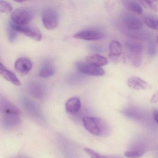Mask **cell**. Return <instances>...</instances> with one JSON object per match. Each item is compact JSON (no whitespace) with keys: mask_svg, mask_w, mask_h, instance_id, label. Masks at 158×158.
<instances>
[{"mask_svg":"<svg viewBox=\"0 0 158 158\" xmlns=\"http://www.w3.org/2000/svg\"><path fill=\"white\" fill-rule=\"evenodd\" d=\"M104 34L102 31L96 29H87L76 33L74 38L85 40H97L104 37Z\"/></svg>","mask_w":158,"mask_h":158,"instance_id":"obj_7","label":"cell"},{"mask_svg":"<svg viewBox=\"0 0 158 158\" xmlns=\"http://www.w3.org/2000/svg\"><path fill=\"white\" fill-rule=\"evenodd\" d=\"M33 64L31 61L27 58L21 57L16 60L15 63V69L21 75H27L31 71Z\"/></svg>","mask_w":158,"mask_h":158,"instance_id":"obj_8","label":"cell"},{"mask_svg":"<svg viewBox=\"0 0 158 158\" xmlns=\"http://www.w3.org/2000/svg\"><path fill=\"white\" fill-rule=\"evenodd\" d=\"M146 151L147 146L145 143H138L125 152V155L129 158H139L144 155Z\"/></svg>","mask_w":158,"mask_h":158,"instance_id":"obj_10","label":"cell"},{"mask_svg":"<svg viewBox=\"0 0 158 158\" xmlns=\"http://www.w3.org/2000/svg\"><path fill=\"white\" fill-rule=\"evenodd\" d=\"M84 150L87 153L88 155L90 157V158H124L120 156H105V155H102L89 148H85Z\"/></svg>","mask_w":158,"mask_h":158,"instance_id":"obj_21","label":"cell"},{"mask_svg":"<svg viewBox=\"0 0 158 158\" xmlns=\"http://www.w3.org/2000/svg\"><path fill=\"white\" fill-rule=\"evenodd\" d=\"M18 32L16 31L12 22L11 21L9 23L8 28V38L10 42H13L15 41L17 37Z\"/></svg>","mask_w":158,"mask_h":158,"instance_id":"obj_22","label":"cell"},{"mask_svg":"<svg viewBox=\"0 0 158 158\" xmlns=\"http://www.w3.org/2000/svg\"><path fill=\"white\" fill-rule=\"evenodd\" d=\"M24 105L26 107V109L30 112L32 113L33 114H36L37 116H39V110L37 109L35 105L32 102L29 100H24Z\"/></svg>","mask_w":158,"mask_h":158,"instance_id":"obj_23","label":"cell"},{"mask_svg":"<svg viewBox=\"0 0 158 158\" xmlns=\"http://www.w3.org/2000/svg\"><path fill=\"white\" fill-rule=\"evenodd\" d=\"M10 158H28L26 157H24L23 156H20V155H18V156H14L13 157H11Z\"/></svg>","mask_w":158,"mask_h":158,"instance_id":"obj_28","label":"cell"},{"mask_svg":"<svg viewBox=\"0 0 158 158\" xmlns=\"http://www.w3.org/2000/svg\"><path fill=\"white\" fill-rule=\"evenodd\" d=\"M86 62L94 66L100 67L108 64L107 58L98 54L89 55L86 58Z\"/></svg>","mask_w":158,"mask_h":158,"instance_id":"obj_15","label":"cell"},{"mask_svg":"<svg viewBox=\"0 0 158 158\" xmlns=\"http://www.w3.org/2000/svg\"><path fill=\"white\" fill-rule=\"evenodd\" d=\"M42 23L44 27L49 30L56 28L59 24V15L54 9L50 8L44 9L41 14Z\"/></svg>","mask_w":158,"mask_h":158,"instance_id":"obj_3","label":"cell"},{"mask_svg":"<svg viewBox=\"0 0 158 158\" xmlns=\"http://www.w3.org/2000/svg\"><path fill=\"white\" fill-rule=\"evenodd\" d=\"M142 5L155 12L158 11V1H140Z\"/></svg>","mask_w":158,"mask_h":158,"instance_id":"obj_25","label":"cell"},{"mask_svg":"<svg viewBox=\"0 0 158 158\" xmlns=\"http://www.w3.org/2000/svg\"><path fill=\"white\" fill-rule=\"evenodd\" d=\"M124 22L125 25L131 30H138L143 26V23L139 18L130 15L125 16Z\"/></svg>","mask_w":158,"mask_h":158,"instance_id":"obj_13","label":"cell"},{"mask_svg":"<svg viewBox=\"0 0 158 158\" xmlns=\"http://www.w3.org/2000/svg\"><path fill=\"white\" fill-rule=\"evenodd\" d=\"M124 5L128 10L139 15L142 14L143 9L139 3L134 1H124Z\"/></svg>","mask_w":158,"mask_h":158,"instance_id":"obj_18","label":"cell"},{"mask_svg":"<svg viewBox=\"0 0 158 158\" xmlns=\"http://www.w3.org/2000/svg\"><path fill=\"white\" fill-rule=\"evenodd\" d=\"M55 73V68L52 64L50 62L46 61L40 67L39 75L40 77L47 78L52 76Z\"/></svg>","mask_w":158,"mask_h":158,"instance_id":"obj_16","label":"cell"},{"mask_svg":"<svg viewBox=\"0 0 158 158\" xmlns=\"http://www.w3.org/2000/svg\"><path fill=\"white\" fill-rule=\"evenodd\" d=\"M13 23L15 29L18 33H22L25 35L37 41H40L42 39V35L41 32L36 27L28 26L27 25L19 26Z\"/></svg>","mask_w":158,"mask_h":158,"instance_id":"obj_6","label":"cell"},{"mask_svg":"<svg viewBox=\"0 0 158 158\" xmlns=\"http://www.w3.org/2000/svg\"><path fill=\"white\" fill-rule=\"evenodd\" d=\"M13 10L11 4L5 1H0V12L2 13H10Z\"/></svg>","mask_w":158,"mask_h":158,"instance_id":"obj_24","label":"cell"},{"mask_svg":"<svg viewBox=\"0 0 158 158\" xmlns=\"http://www.w3.org/2000/svg\"><path fill=\"white\" fill-rule=\"evenodd\" d=\"M0 111L2 114H17L20 115L21 112L15 105L8 100L1 97Z\"/></svg>","mask_w":158,"mask_h":158,"instance_id":"obj_9","label":"cell"},{"mask_svg":"<svg viewBox=\"0 0 158 158\" xmlns=\"http://www.w3.org/2000/svg\"><path fill=\"white\" fill-rule=\"evenodd\" d=\"M75 66L79 72L87 75L102 76L105 74V71L101 67L85 62L77 61L75 63Z\"/></svg>","mask_w":158,"mask_h":158,"instance_id":"obj_5","label":"cell"},{"mask_svg":"<svg viewBox=\"0 0 158 158\" xmlns=\"http://www.w3.org/2000/svg\"><path fill=\"white\" fill-rule=\"evenodd\" d=\"M127 85L135 90H146L150 88L149 84L146 81L137 77H132L127 80Z\"/></svg>","mask_w":158,"mask_h":158,"instance_id":"obj_11","label":"cell"},{"mask_svg":"<svg viewBox=\"0 0 158 158\" xmlns=\"http://www.w3.org/2000/svg\"><path fill=\"white\" fill-rule=\"evenodd\" d=\"M81 102L80 99L77 97H72L65 103V110L67 112L75 114L79 112L81 109Z\"/></svg>","mask_w":158,"mask_h":158,"instance_id":"obj_14","label":"cell"},{"mask_svg":"<svg viewBox=\"0 0 158 158\" xmlns=\"http://www.w3.org/2000/svg\"><path fill=\"white\" fill-rule=\"evenodd\" d=\"M153 117L156 123L158 124V110H155L153 111Z\"/></svg>","mask_w":158,"mask_h":158,"instance_id":"obj_27","label":"cell"},{"mask_svg":"<svg viewBox=\"0 0 158 158\" xmlns=\"http://www.w3.org/2000/svg\"><path fill=\"white\" fill-rule=\"evenodd\" d=\"M144 22L148 27L153 30H158V17L152 15H146Z\"/></svg>","mask_w":158,"mask_h":158,"instance_id":"obj_20","label":"cell"},{"mask_svg":"<svg viewBox=\"0 0 158 158\" xmlns=\"http://www.w3.org/2000/svg\"><path fill=\"white\" fill-rule=\"evenodd\" d=\"M126 49L131 63L134 66L139 67L142 62L141 45L134 41H128L126 43Z\"/></svg>","mask_w":158,"mask_h":158,"instance_id":"obj_2","label":"cell"},{"mask_svg":"<svg viewBox=\"0 0 158 158\" xmlns=\"http://www.w3.org/2000/svg\"><path fill=\"white\" fill-rule=\"evenodd\" d=\"M82 122L85 128L92 135L105 137L110 134L109 124L101 118L93 116H85L83 118Z\"/></svg>","mask_w":158,"mask_h":158,"instance_id":"obj_1","label":"cell"},{"mask_svg":"<svg viewBox=\"0 0 158 158\" xmlns=\"http://www.w3.org/2000/svg\"><path fill=\"white\" fill-rule=\"evenodd\" d=\"M150 102L152 103H158V92L153 94L150 99Z\"/></svg>","mask_w":158,"mask_h":158,"instance_id":"obj_26","label":"cell"},{"mask_svg":"<svg viewBox=\"0 0 158 158\" xmlns=\"http://www.w3.org/2000/svg\"><path fill=\"white\" fill-rule=\"evenodd\" d=\"M123 47L117 40H113L110 43L109 56L110 59L119 57L123 52Z\"/></svg>","mask_w":158,"mask_h":158,"instance_id":"obj_17","label":"cell"},{"mask_svg":"<svg viewBox=\"0 0 158 158\" xmlns=\"http://www.w3.org/2000/svg\"><path fill=\"white\" fill-rule=\"evenodd\" d=\"M33 18V14L29 9L21 8L16 9L11 15V21L17 25H27Z\"/></svg>","mask_w":158,"mask_h":158,"instance_id":"obj_4","label":"cell"},{"mask_svg":"<svg viewBox=\"0 0 158 158\" xmlns=\"http://www.w3.org/2000/svg\"><path fill=\"white\" fill-rule=\"evenodd\" d=\"M30 91L31 94L38 98H43L45 94L44 89L39 83H33L30 86Z\"/></svg>","mask_w":158,"mask_h":158,"instance_id":"obj_19","label":"cell"},{"mask_svg":"<svg viewBox=\"0 0 158 158\" xmlns=\"http://www.w3.org/2000/svg\"><path fill=\"white\" fill-rule=\"evenodd\" d=\"M0 73L3 78L15 85H21V82L16 75L13 72L6 68L2 62L0 63Z\"/></svg>","mask_w":158,"mask_h":158,"instance_id":"obj_12","label":"cell"},{"mask_svg":"<svg viewBox=\"0 0 158 158\" xmlns=\"http://www.w3.org/2000/svg\"><path fill=\"white\" fill-rule=\"evenodd\" d=\"M156 42H157V43L158 44V36L157 37V40H156Z\"/></svg>","mask_w":158,"mask_h":158,"instance_id":"obj_29","label":"cell"}]
</instances>
